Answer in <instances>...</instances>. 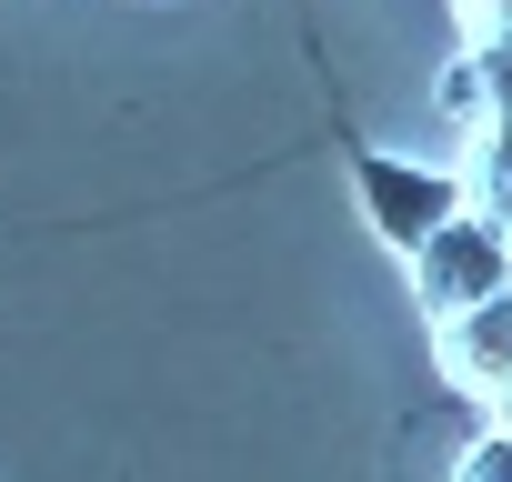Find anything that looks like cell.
<instances>
[{"label":"cell","mask_w":512,"mask_h":482,"mask_svg":"<svg viewBox=\"0 0 512 482\" xmlns=\"http://www.w3.org/2000/svg\"><path fill=\"white\" fill-rule=\"evenodd\" d=\"M412 292H422V312L442 322V312H462V302H482V292H512V231L502 221H482L472 201L442 221V231H422L412 241Z\"/></svg>","instance_id":"1"},{"label":"cell","mask_w":512,"mask_h":482,"mask_svg":"<svg viewBox=\"0 0 512 482\" xmlns=\"http://www.w3.org/2000/svg\"><path fill=\"white\" fill-rule=\"evenodd\" d=\"M362 211H372V231L392 241V252H412L422 231H442L472 191H462V171H442V161H402V151H372L362 171Z\"/></svg>","instance_id":"2"},{"label":"cell","mask_w":512,"mask_h":482,"mask_svg":"<svg viewBox=\"0 0 512 482\" xmlns=\"http://www.w3.org/2000/svg\"><path fill=\"white\" fill-rule=\"evenodd\" d=\"M432 362H442V382H462L472 402H512V292H482V302L442 312Z\"/></svg>","instance_id":"3"},{"label":"cell","mask_w":512,"mask_h":482,"mask_svg":"<svg viewBox=\"0 0 512 482\" xmlns=\"http://www.w3.org/2000/svg\"><path fill=\"white\" fill-rule=\"evenodd\" d=\"M462 191H472L482 221L512 231V121H482V131L462 141Z\"/></svg>","instance_id":"4"},{"label":"cell","mask_w":512,"mask_h":482,"mask_svg":"<svg viewBox=\"0 0 512 482\" xmlns=\"http://www.w3.org/2000/svg\"><path fill=\"white\" fill-rule=\"evenodd\" d=\"M472 71H482V101H492V121H512V21L472 41Z\"/></svg>","instance_id":"5"},{"label":"cell","mask_w":512,"mask_h":482,"mask_svg":"<svg viewBox=\"0 0 512 482\" xmlns=\"http://www.w3.org/2000/svg\"><path fill=\"white\" fill-rule=\"evenodd\" d=\"M462 11H472V31H502V21H512V0H462Z\"/></svg>","instance_id":"6"}]
</instances>
